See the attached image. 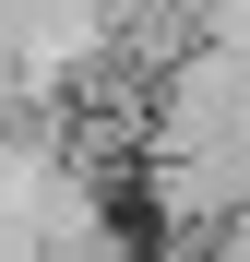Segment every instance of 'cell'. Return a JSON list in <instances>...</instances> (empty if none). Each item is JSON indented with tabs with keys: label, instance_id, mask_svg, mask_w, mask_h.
<instances>
[{
	"label": "cell",
	"instance_id": "obj_1",
	"mask_svg": "<svg viewBox=\"0 0 250 262\" xmlns=\"http://www.w3.org/2000/svg\"><path fill=\"white\" fill-rule=\"evenodd\" d=\"M250 143V48H179L143 96V155H226Z\"/></svg>",
	"mask_w": 250,
	"mask_h": 262
}]
</instances>
